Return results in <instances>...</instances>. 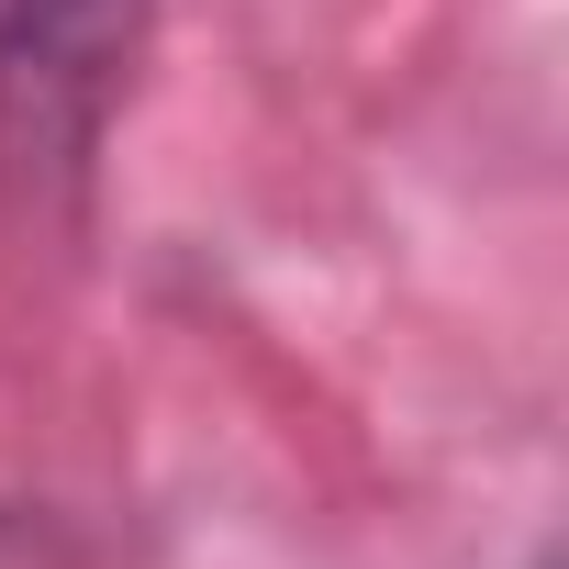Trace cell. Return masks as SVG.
<instances>
[{"instance_id":"1","label":"cell","mask_w":569,"mask_h":569,"mask_svg":"<svg viewBox=\"0 0 569 569\" xmlns=\"http://www.w3.org/2000/svg\"><path fill=\"white\" fill-rule=\"evenodd\" d=\"M146 0H0V190L34 223H79L101 134L134 101Z\"/></svg>"}]
</instances>
